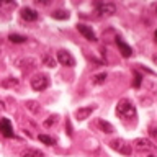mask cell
<instances>
[{"mask_svg": "<svg viewBox=\"0 0 157 157\" xmlns=\"http://www.w3.org/2000/svg\"><path fill=\"white\" fill-rule=\"evenodd\" d=\"M21 18L23 20H26V21H36L38 20V12L36 10H33V8H29V7H25V8H21Z\"/></svg>", "mask_w": 157, "mask_h": 157, "instance_id": "8fae6325", "label": "cell"}, {"mask_svg": "<svg viewBox=\"0 0 157 157\" xmlns=\"http://www.w3.org/2000/svg\"><path fill=\"white\" fill-rule=\"evenodd\" d=\"M57 123V116H49L48 120H44V123L43 124L46 126V128H51V126H54Z\"/></svg>", "mask_w": 157, "mask_h": 157, "instance_id": "44dd1931", "label": "cell"}, {"mask_svg": "<svg viewBox=\"0 0 157 157\" xmlns=\"http://www.w3.org/2000/svg\"><path fill=\"white\" fill-rule=\"evenodd\" d=\"M154 36H155V41H157V29H155V34H154Z\"/></svg>", "mask_w": 157, "mask_h": 157, "instance_id": "83f0119b", "label": "cell"}, {"mask_svg": "<svg viewBox=\"0 0 157 157\" xmlns=\"http://www.w3.org/2000/svg\"><path fill=\"white\" fill-rule=\"evenodd\" d=\"M66 123H67V134H69V136H72V128H71V121L67 120Z\"/></svg>", "mask_w": 157, "mask_h": 157, "instance_id": "603a6c76", "label": "cell"}, {"mask_svg": "<svg viewBox=\"0 0 157 157\" xmlns=\"http://www.w3.org/2000/svg\"><path fill=\"white\" fill-rule=\"evenodd\" d=\"M0 134L3 137H13V126L12 123H10L8 118H2L0 120Z\"/></svg>", "mask_w": 157, "mask_h": 157, "instance_id": "52a82bcc", "label": "cell"}, {"mask_svg": "<svg viewBox=\"0 0 157 157\" xmlns=\"http://www.w3.org/2000/svg\"><path fill=\"white\" fill-rule=\"evenodd\" d=\"M21 157H44V152L39 151V149H34V147H26L20 152Z\"/></svg>", "mask_w": 157, "mask_h": 157, "instance_id": "7c38bea8", "label": "cell"}, {"mask_svg": "<svg viewBox=\"0 0 157 157\" xmlns=\"http://www.w3.org/2000/svg\"><path fill=\"white\" fill-rule=\"evenodd\" d=\"M152 61H154V62L157 64V54H154V56H152Z\"/></svg>", "mask_w": 157, "mask_h": 157, "instance_id": "4316f807", "label": "cell"}, {"mask_svg": "<svg viewBox=\"0 0 157 157\" xmlns=\"http://www.w3.org/2000/svg\"><path fill=\"white\" fill-rule=\"evenodd\" d=\"M134 146L141 151H154L155 149V144H152V141L144 139V137H137L134 141Z\"/></svg>", "mask_w": 157, "mask_h": 157, "instance_id": "30bf717a", "label": "cell"}, {"mask_svg": "<svg viewBox=\"0 0 157 157\" xmlns=\"http://www.w3.org/2000/svg\"><path fill=\"white\" fill-rule=\"evenodd\" d=\"M106 72H100V74H95V75L92 77V83L93 85H101V83H105L106 80Z\"/></svg>", "mask_w": 157, "mask_h": 157, "instance_id": "2e32d148", "label": "cell"}, {"mask_svg": "<svg viewBox=\"0 0 157 157\" xmlns=\"http://www.w3.org/2000/svg\"><path fill=\"white\" fill-rule=\"evenodd\" d=\"M151 8L154 10V12L157 13V2H154V3H151Z\"/></svg>", "mask_w": 157, "mask_h": 157, "instance_id": "cb8c5ba5", "label": "cell"}, {"mask_svg": "<svg viewBox=\"0 0 157 157\" xmlns=\"http://www.w3.org/2000/svg\"><path fill=\"white\" fill-rule=\"evenodd\" d=\"M151 134L152 136H157V129H151Z\"/></svg>", "mask_w": 157, "mask_h": 157, "instance_id": "484cf974", "label": "cell"}, {"mask_svg": "<svg viewBox=\"0 0 157 157\" xmlns=\"http://www.w3.org/2000/svg\"><path fill=\"white\" fill-rule=\"evenodd\" d=\"M8 39L12 41L13 44H21L26 41V36H21V34H17V33H12V34H8Z\"/></svg>", "mask_w": 157, "mask_h": 157, "instance_id": "ac0fdd59", "label": "cell"}, {"mask_svg": "<svg viewBox=\"0 0 157 157\" xmlns=\"http://www.w3.org/2000/svg\"><path fill=\"white\" fill-rule=\"evenodd\" d=\"M57 61L61 62L62 66H67V67H74V66H75V59H74V56L69 51H66V49L57 51Z\"/></svg>", "mask_w": 157, "mask_h": 157, "instance_id": "277c9868", "label": "cell"}, {"mask_svg": "<svg viewBox=\"0 0 157 157\" xmlns=\"http://www.w3.org/2000/svg\"><path fill=\"white\" fill-rule=\"evenodd\" d=\"M49 87V77L46 74H39V75L31 78V88L34 92H43Z\"/></svg>", "mask_w": 157, "mask_h": 157, "instance_id": "7a4b0ae2", "label": "cell"}, {"mask_svg": "<svg viewBox=\"0 0 157 157\" xmlns=\"http://www.w3.org/2000/svg\"><path fill=\"white\" fill-rule=\"evenodd\" d=\"M149 157H154V155H149Z\"/></svg>", "mask_w": 157, "mask_h": 157, "instance_id": "f1b7e54d", "label": "cell"}, {"mask_svg": "<svg viewBox=\"0 0 157 157\" xmlns=\"http://www.w3.org/2000/svg\"><path fill=\"white\" fill-rule=\"evenodd\" d=\"M141 82H142V75H141L139 72H136V75H134V87L139 88L141 87Z\"/></svg>", "mask_w": 157, "mask_h": 157, "instance_id": "7402d4cb", "label": "cell"}, {"mask_svg": "<svg viewBox=\"0 0 157 157\" xmlns=\"http://www.w3.org/2000/svg\"><path fill=\"white\" fill-rule=\"evenodd\" d=\"M115 41H116V46H118V49H120V52H121L123 57H131L132 56V49H131V46L128 43H124L120 36H118Z\"/></svg>", "mask_w": 157, "mask_h": 157, "instance_id": "9c48e42d", "label": "cell"}, {"mask_svg": "<svg viewBox=\"0 0 157 157\" xmlns=\"http://www.w3.org/2000/svg\"><path fill=\"white\" fill-rule=\"evenodd\" d=\"M77 29H78V33H80L83 38L88 39V41H97V34H95V31H93L90 26L78 23V25H77Z\"/></svg>", "mask_w": 157, "mask_h": 157, "instance_id": "ba28073f", "label": "cell"}, {"mask_svg": "<svg viewBox=\"0 0 157 157\" xmlns=\"http://www.w3.org/2000/svg\"><path fill=\"white\" fill-rule=\"evenodd\" d=\"M17 85H18V78L17 77H7V78L2 80V87H5V88H13Z\"/></svg>", "mask_w": 157, "mask_h": 157, "instance_id": "e0dca14e", "label": "cell"}, {"mask_svg": "<svg viewBox=\"0 0 157 157\" xmlns=\"http://www.w3.org/2000/svg\"><path fill=\"white\" fill-rule=\"evenodd\" d=\"M52 18L54 20H67L69 18V12L66 10H56V12H52Z\"/></svg>", "mask_w": 157, "mask_h": 157, "instance_id": "ffe728a7", "label": "cell"}, {"mask_svg": "<svg viewBox=\"0 0 157 157\" xmlns=\"http://www.w3.org/2000/svg\"><path fill=\"white\" fill-rule=\"evenodd\" d=\"M38 139L41 141L43 144H46V146H54V144H56V139L51 137V136H48V134H39Z\"/></svg>", "mask_w": 157, "mask_h": 157, "instance_id": "d6986e66", "label": "cell"}, {"mask_svg": "<svg viewBox=\"0 0 157 157\" xmlns=\"http://www.w3.org/2000/svg\"><path fill=\"white\" fill-rule=\"evenodd\" d=\"M116 115L120 118L134 116L136 115V108L131 103V100H128V98H121V100L118 101V105H116Z\"/></svg>", "mask_w": 157, "mask_h": 157, "instance_id": "6da1fadb", "label": "cell"}, {"mask_svg": "<svg viewBox=\"0 0 157 157\" xmlns=\"http://www.w3.org/2000/svg\"><path fill=\"white\" fill-rule=\"evenodd\" d=\"M25 105H26V108L33 113V115H38V113L41 111V106H39V103L34 101V100H28L26 103H25Z\"/></svg>", "mask_w": 157, "mask_h": 157, "instance_id": "5bb4252c", "label": "cell"}, {"mask_svg": "<svg viewBox=\"0 0 157 157\" xmlns=\"http://www.w3.org/2000/svg\"><path fill=\"white\" fill-rule=\"evenodd\" d=\"M41 62H43V66H46V67H56V59H54L51 54H43Z\"/></svg>", "mask_w": 157, "mask_h": 157, "instance_id": "9a60e30c", "label": "cell"}, {"mask_svg": "<svg viewBox=\"0 0 157 157\" xmlns=\"http://www.w3.org/2000/svg\"><path fill=\"white\" fill-rule=\"evenodd\" d=\"M97 12L100 15H108V17H111V15L116 13V5L111 3V2H98L97 3Z\"/></svg>", "mask_w": 157, "mask_h": 157, "instance_id": "5b68a950", "label": "cell"}, {"mask_svg": "<svg viewBox=\"0 0 157 157\" xmlns=\"http://www.w3.org/2000/svg\"><path fill=\"white\" fill-rule=\"evenodd\" d=\"M97 126L100 128L103 132H106V134H110V132L115 131V129H113V124H110V123L105 121V120H98V121H97Z\"/></svg>", "mask_w": 157, "mask_h": 157, "instance_id": "4fadbf2b", "label": "cell"}, {"mask_svg": "<svg viewBox=\"0 0 157 157\" xmlns=\"http://www.w3.org/2000/svg\"><path fill=\"white\" fill-rule=\"evenodd\" d=\"M95 110H97V105L80 106V108H77V110H75V116H77V120H78V121H83V120H87V118L90 116Z\"/></svg>", "mask_w": 157, "mask_h": 157, "instance_id": "8992f818", "label": "cell"}, {"mask_svg": "<svg viewBox=\"0 0 157 157\" xmlns=\"http://www.w3.org/2000/svg\"><path fill=\"white\" fill-rule=\"evenodd\" d=\"M3 110H5V103L0 100V111H3Z\"/></svg>", "mask_w": 157, "mask_h": 157, "instance_id": "d4e9b609", "label": "cell"}, {"mask_svg": "<svg viewBox=\"0 0 157 157\" xmlns=\"http://www.w3.org/2000/svg\"><path fill=\"white\" fill-rule=\"evenodd\" d=\"M110 146H111L116 152H120V154H123V155H131V152H132L131 144H128V142L123 141V139H113V141L110 142Z\"/></svg>", "mask_w": 157, "mask_h": 157, "instance_id": "3957f363", "label": "cell"}]
</instances>
